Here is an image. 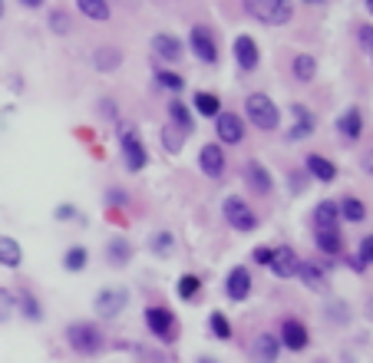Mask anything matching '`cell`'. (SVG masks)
Listing matches in <instances>:
<instances>
[{
  "instance_id": "obj_30",
  "label": "cell",
  "mask_w": 373,
  "mask_h": 363,
  "mask_svg": "<svg viewBox=\"0 0 373 363\" xmlns=\"http://www.w3.org/2000/svg\"><path fill=\"white\" fill-rule=\"evenodd\" d=\"M195 113L205 116V119H215L222 113V99L215 93H195Z\"/></svg>"
},
{
  "instance_id": "obj_34",
  "label": "cell",
  "mask_w": 373,
  "mask_h": 363,
  "mask_svg": "<svg viewBox=\"0 0 373 363\" xmlns=\"http://www.w3.org/2000/svg\"><path fill=\"white\" fill-rule=\"evenodd\" d=\"M156 83L165 86L169 93H182L185 89V79L179 76V73H172V69H162V66H156Z\"/></svg>"
},
{
  "instance_id": "obj_50",
  "label": "cell",
  "mask_w": 373,
  "mask_h": 363,
  "mask_svg": "<svg viewBox=\"0 0 373 363\" xmlns=\"http://www.w3.org/2000/svg\"><path fill=\"white\" fill-rule=\"evenodd\" d=\"M0 17H4V0H0Z\"/></svg>"
},
{
  "instance_id": "obj_12",
  "label": "cell",
  "mask_w": 373,
  "mask_h": 363,
  "mask_svg": "<svg viewBox=\"0 0 373 363\" xmlns=\"http://www.w3.org/2000/svg\"><path fill=\"white\" fill-rule=\"evenodd\" d=\"M281 344L287 347V350H294V354H301V350H307V344H311V334H307V327H304L301 320L287 317L284 324H281Z\"/></svg>"
},
{
  "instance_id": "obj_16",
  "label": "cell",
  "mask_w": 373,
  "mask_h": 363,
  "mask_svg": "<svg viewBox=\"0 0 373 363\" xmlns=\"http://www.w3.org/2000/svg\"><path fill=\"white\" fill-rule=\"evenodd\" d=\"M152 53H156L162 63H179L182 44H179V36H172V34H156L152 36Z\"/></svg>"
},
{
  "instance_id": "obj_49",
  "label": "cell",
  "mask_w": 373,
  "mask_h": 363,
  "mask_svg": "<svg viewBox=\"0 0 373 363\" xmlns=\"http://www.w3.org/2000/svg\"><path fill=\"white\" fill-rule=\"evenodd\" d=\"M364 4H367V10H370V14H373V0H364Z\"/></svg>"
},
{
  "instance_id": "obj_14",
  "label": "cell",
  "mask_w": 373,
  "mask_h": 363,
  "mask_svg": "<svg viewBox=\"0 0 373 363\" xmlns=\"http://www.w3.org/2000/svg\"><path fill=\"white\" fill-rule=\"evenodd\" d=\"M242 172H244V182L252 185V192H258V195H271V192H274V179H271V172L261 162H254V159L244 162Z\"/></svg>"
},
{
  "instance_id": "obj_10",
  "label": "cell",
  "mask_w": 373,
  "mask_h": 363,
  "mask_svg": "<svg viewBox=\"0 0 373 363\" xmlns=\"http://www.w3.org/2000/svg\"><path fill=\"white\" fill-rule=\"evenodd\" d=\"M225 165H228L225 149L218 146V142L202 146V152H199V169H202V175H209V179H222V175H225Z\"/></svg>"
},
{
  "instance_id": "obj_8",
  "label": "cell",
  "mask_w": 373,
  "mask_h": 363,
  "mask_svg": "<svg viewBox=\"0 0 373 363\" xmlns=\"http://www.w3.org/2000/svg\"><path fill=\"white\" fill-rule=\"evenodd\" d=\"M189 46L202 63H209V66H215L218 63V44H215V36H212L209 26H192Z\"/></svg>"
},
{
  "instance_id": "obj_40",
  "label": "cell",
  "mask_w": 373,
  "mask_h": 363,
  "mask_svg": "<svg viewBox=\"0 0 373 363\" xmlns=\"http://www.w3.org/2000/svg\"><path fill=\"white\" fill-rule=\"evenodd\" d=\"M152 251H156V254H169V251H172V234L169 232L152 234Z\"/></svg>"
},
{
  "instance_id": "obj_6",
  "label": "cell",
  "mask_w": 373,
  "mask_h": 363,
  "mask_svg": "<svg viewBox=\"0 0 373 363\" xmlns=\"http://www.w3.org/2000/svg\"><path fill=\"white\" fill-rule=\"evenodd\" d=\"M119 146H122V159H126V169H129V172H142L149 165V152H146V146H142V139L136 129H126V126H122Z\"/></svg>"
},
{
  "instance_id": "obj_45",
  "label": "cell",
  "mask_w": 373,
  "mask_h": 363,
  "mask_svg": "<svg viewBox=\"0 0 373 363\" xmlns=\"http://www.w3.org/2000/svg\"><path fill=\"white\" fill-rule=\"evenodd\" d=\"M287 182H291V192H304V175L291 172V179H287Z\"/></svg>"
},
{
  "instance_id": "obj_26",
  "label": "cell",
  "mask_w": 373,
  "mask_h": 363,
  "mask_svg": "<svg viewBox=\"0 0 373 363\" xmlns=\"http://www.w3.org/2000/svg\"><path fill=\"white\" fill-rule=\"evenodd\" d=\"M337 208H340V218H347L350 225H360V222L367 218V205L357 199V195H347V199L340 202Z\"/></svg>"
},
{
  "instance_id": "obj_23",
  "label": "cell",
  "mask_w": 373,
  "mask_h": 363,
  "mask_svg": "<svg viewBox=\"0 0 373 363\" xmlns=\"http://www.w3.org/2000/svg\"><path fill=\"white\" fill-rule=\"evenodd\" d=\"M291 73H294L297 83H311L317 76V60H314L311 53H297L294 63H291Z\"/></svg>"
},
{
  "instance_id": "obj_37",
  "label": "cell",
  "mask_w": 373,
  "mask_h": 363,
  "mask_svg": "<svg viewBox=\"0 0 373 363\" xmlns=\"http://www.w3.org/2000/svg\"><path fill=\"white\" fill-rule=\"evenodd\" d=\"M17 304H20V311H24L26 320H40V317H44V311H40V304H36L34 294H24Z\"/></svg>"
},
{
  "instance_id": "obj_48",
  "label": "cell",
  "mask_w": 373,
  "mask_h": 363,
  "mask_svg": "<svg viewBox=\"0 0 373 363\" xmlns=\"http://www.w3.org/2000/svg\"><path fill=\"white\" fill-rule=\"evenodd\" d=\"M199 363H215V360H212V357H199Z\"/></svg>"
},
{
  "instance_id": "obj_9",
  "label": "cell",
  "mask_w": 373,
  "mask_h": 363,
  "mask_svg": "<svg viewBox=\"0 0 373 363\" xmlns=\"http://www.w3.org/2000/svg\"><path fill=\"white\" fill-rule=\"evenodd\" d=\"M232 50H234V63H238V69H242V73H254V69H258L261 50H258V44H254V36H248V34L234 36Z\"/></svg>"
},
{
  "instance_id": "obj_18",
  "label": "cell",
  "mask_w": 373,
  "mask_h": 363,
  "mask_svg": "<svg viewBox=\"0 0 373 363\" xmlns=\"http://www.w3.org/2000/svg\"><path fill=\"white\" fill-rule=\"evenodd\" d=\"M297 277H301L304 287H311V291H324V287H327V271H324L317 261H301V264H297Z\"/></svg>"
},
{
  "instance_id": "obj_2",
  "label": "cell",
  "mask_w": 373,
  "mask_h": 363,
  "mask_svg": "<svg viewBox=\"0 0 373 363\" xmlns=\"http://www.w3.org/2000/svg\"><path fill=\"white\" fill-rule=\"evenodd\" d=\"M244 116H248L252 126L254 129H261V132H274L281 126V109L268 93H252L248 96V99H244Z\"/></svg>"
},
{
  "instance_id": "obj_42",
  "label": "cell",
  "mask_w": 373,
  "mask_h": 363,
  "mask_svg": "<svg viewBox=\"0 0 373 363\" xmlns=\"http://www.w3.org/2000/svg\"><path fill=\"white\" fill-rule=\"evenodd\" d=\"M271 251H274V248H268V244L254 248V264H268V261H271Z\"/></svg>"
},
{
  "instance_id": "obj_21",
  "label": "cell",
  "mask_w": 373,
  "mask_h": 363,
  "mask_svg": "<svg viewBox=\"0 0 373 363\" xmlns=\"http://www.w3.org/2000/svg\"><path fill=\"white\" fill-rule=\"evenodd\" d=\"M304 165H307V175H311V179H317V182H334V179H337V165L330 162L327 156H317V152H311Z\"/></svg>"
},
{
  "instance_id": "obj_39",
  "label": "cell",
  "mask_w": 373,
  "mask_h": 363,
  "mask_svg": "<svg viewBox=\"0 0 373 363\" xmlns=\"http://www.w3.org/2000/svg\"><path fill=\"white\" fill-rule=\"evenodd\" d=\"M50 30H53V34H60V36H66V34H70V17H66L63 10L50 14Z\"/></svg>"
},
{
  "instance_id": "obj_19",
  "label": "cell",
  "mask_w": 373,
  "mask_h": 363,
  "mask_svg": "<svg viewBox=\"0 0 373 363\" xmlns=\"http://www.w3.org/2000/svg\"><path fill=\"white\" fill-rule=\"evenodd\" d=\"M337 132L344 139H350V142L364 136V116H360V109H354V106H350V109H344V113H340V119H337Z\"/></svg>"
},
{
  "instance_id": "obj_4",
  "label": "cell",
  "mask_w": 373,
  "mask_h": 363,
  "mask_svg": "<svg viewBox=\"0 0 373 363\" xmlns=\"http://www.w3.org/2000/svg\"><path fill=\"white\" fill-rule=\"evenodd\" d=\"M222 215H225V222L234 228V232H254V228L261 225L258 215H254V208L248 205V202L242 199V195H228L225 205H222Z\"/></svg>"
},
{
  "instance_id": "obj_25",
  "label": "cell",
  "mask_w": 373,
  "mask_h": 363,
  "mask_svg": "<svg viewBox=\"0 0 373 363\" xmlns=\"http://www.w3.org/2000/svg\"><path fill=\"white\" fill-rule=\"evenodd\" d=\"M317 248L324 251V254H340L344 251V238H340V228H317Z\"/></svg>"
},
{
  "instance_id": "obj_24",
  "label": "cell",
  "mask_w": 373,
  "mask_h": 363,
  "mask_svg": "<svg viewBox=\"0 0 373 363\" xmlns=\"http://www.w3.org/2000/svg\"><path fill=\"white\" fill-rule=\"evenodd\" d=\"M314 222H317V228H337V225H340V208H337V202L324 199L321 205L314 208Z\"/></svg>"
},
{
  "instance_id": "obj_43",
  "label": "cell",
  "mask_w": 373,
  "mask_h": 363,
  "mask_svg": "<svg viewBox=\"0 0 373 363\" xmlns=\"http://www.w3.org/2000/svg\"><path fill=\"white\" fill-rule=\"evenodd\" d=\"M360 46L373 50V26H360Z\"/></svg>"
},
{
  "instance_id": "obj_20",
  "label": "cell",
  "mask_w": 373,
  "mask_h": 363,
  "mask_svg": "<svg viewBox=\"0 0 373 363\" xmlns=\"http://www.w3.org/2000/svg\"><path fill=\"white\" fill-rule=\"evenodd\" d=\"M281 354V340L274 334H258L254 337V360L258 363H278Z\"/></svg>"
},
{
  "instance_id": "obj_3",
  "label": "cell",
  "mask_w": 373,
  "mask_h": 363,
  "mask_svg": "<svg viewBox=\"0 0 373 363\" xmlns=\"http://www.w3.org/2000/svg\"><path fill=\"white\" fill-rule=\"evenodd\" d=\"M244 10L264 26H284L294 17L291 0H244Z\"/></svg>"
},
{
  "instance_id": "obj_28",
  "label": "cell",
  "mask_w": 373,
  "mask_h": 363,
  "mask_svg": "<svg viewBox=\"0 0 373 363\" xmlns=\"http://www.w3.org/2000/svg\"><path fill=\"white\" fill-rule=\"evenodd\" d=\"M20 261H24V248L14 238H0V264L4 268H20Z\"/></svg>"
},
{
  "instance_id": "obj_51",
  "label": "cell",
  "mask_w": 373,
  "mask_h": 363,
  "mask_svg": "<svg viewBox=\"0 0 373 363\" xmlns=\"http://www.w3.org/2000/svg\"><path fill=\"white\" fill-rule=\"evenodd\" d=\"M307 4H317V0H307Z\"/></svg>"
},
{
  "instance_id": "obj_31",
  "label": "cell",
  "mask_w": 373,
  "mask_h": 363,
  "mask_svg": "<svg viewBox=\"0 0 373 363\" xmlns=\"http://www.w3.org/2000/svg\"><path fill=\"white\" fill-rule=\"evenodd\" d=\"M129 258H132V244H129V242H122V238L109 242V248H106V261H109V264L122 268V264H126Z\"/></svg>"
},
{
  "instance_id": "obj_27",
  "label": "cell",
  "mask_w": 373,
  "mask_h": 363,
  "mask_svg": "<svg viewBox=\"0 0 373 363\" xmlns=\"http://www.w3.org/2000/svg\"><path fill=\"white\" fill-rule=\"evenodd\" d=\"M169 116H172V126H179V129L189 136L192 129H195V119H192V113H189V106L182 103V99H172L169 103Z\"/></svg>"
},
{
  "instance_id": "obj_44",
  "label": "cell",
  "mask_w": 373,
  "mask_h": 363,
  "mask_svg": "<svg viewBox=\"0 0 373 363\" xmlns=\"http://www.w3.org/2000/svg\"><path fill=\"white\" fill-rule=\"evenodd\" d=\"M56 218H60V222H66V218H76V208H73V205H60V208H56Z\"/></svg>"
},
{
  "instance_id": "obj_22",
  "label": "cell",
  "mask_w": 373,
  "mask_h": 363,
  "mask_svg": "<svg viewBox=\"0 0 373 363\" xmlns=\"http://www.w3.org/2000/svg\"><path fill=\"white\" fill-rule=\"evenodd\" d=\"M79 14L86 20H93V24H106V20L113 17V10H109V4L106 0H76Z\"/></svg>"
},
{
  "instance_id": "obj_38",
  "label": "cell",
  "mask_w": 373,
  "mask_h": 363,
  "mask_svg": "<svg viewBox=\"0 0 373 363\" xmlns=\"http://www.w3.org/2000/svg\"><path fill=\"white\" fill-rule=\"evenodd\" d=\"M14 314H17V301H14V294H10V291H4V287H0V324H4V320H10Z\"/></svg>"
},
{
  "instance_id": "obj_17",
  "label": "cell",
  "mask_w": 373,
  "mask_h": 363,
  "mask_svg": "<svg viewBox=\"0 0 373 363\" xmlns=\"http://www.w3.org/2000/svg\"><path fill=\"white\" fill-rule=\"evenodd\" d=\"M225 291H228V297H232L234 304L248 301V294H252V274H248L244 268H234L232 274H228V281H225Z\"/></svg>"
},
{
  "instance_id": "obj_29",
  "label": "cell",
  "mask_w": 373,
  "mask_h": 363,
  "mask_svg": "<svg viewBox=\"0 0 373 363\" xmlns=\"http://www.w3.org/2000/svg\"><path fill=\"white\" fill-rule=\"evenodd\" d=\"M159 139H162V146L165 152H182V142H185V132L179 129V126H172V122H165L162 129H159Z\"/></svg>"
},
{
  "instance_id": "obj_13",
  "label": "cell",
  "mask_w": 373,
  "mask_h": 363,
  "mask_svg": "<svg viewBox=\"0 0 373 363\" xmlns=\"http://www.w3.org/2000/svg\"><path fill=\"white\" fill-rule=\"evenodd\" d=\"M129 294L122 291V287H103L99 294H96V314L99 317H116V314L126 307Z\"/></svg>"
},
{
  "instance_id": "obj_7",
  "label": "cell",
  "mask_w": 373,
  "mask_h": 363,
  "mask_svg": "<svg viewBox=\"0 0 373 363\" xmlns=\"http://www.w3.org/2000/svg\"><path fill=\"white\" fill-rule=\"evenodd\" d=\"M215 136L225 146H242L244 142V119L238 113H218L215 116Z\"/></svg>"
},
{
  "instance_id": "obj_47",
  "label": "cell",
  "mask_w": 373,
  "mask_h": 363,
  "mask_svg": "<svg viewBox=\"0 0 373 363\" xmlns=\"http://www.w3.org/2000/svg\"><path fill=\"white\" fill-rule=\"evenodd\" d=\"M24 7H30V10H36V7H44V0H20Z\"/></svg>"
},
{
  "instance_id": "obj_41",
  "label": "cell",
  "mask_w": 373,
  "mask_h": 363,
  "mask_svg": "<svg viewBox=\"0 0 373 363\" xmlns=\"http://www.w3.org/2000/svg\"><path fill=\"white\" fill-rule=\"evenodd\" d=\"M357 261H360V264H373V234H367L364 242H360V254H357Z\"/></svg>"
},
{
  "instance_id": "obj_36",
  "label": "cell",
  "mask_w": 373,
  "mask_h": 363,
  "mask_svg": "<svg viewBox=\"0 0 373 363\" xmlns=\"http://www.w3.org/2000/svg\"><path fill=\"white\" fill-rule=\"evenodd\" d=\"M209 327H212V334H215L218 340H228V337H232V324H228V317H225L222 311H215V314L209 317Z\"/></svg>"
},
{
  "instance_id": "obj_1",
  "label": "cell",
  "mask_w": 373,
  "mask_h": 363,
  "mask_svg": "<svg viewBox=\"0 0 373 363\" xmlns=\"http://www.w3.org/2000/svg\"><path fill=\"white\" fill-rule=\"evenodd\" d=\"M66 344H70V350L73 354H79V357H99L106 350L103 330L96 327V324H89V320H83V324H70V327H66Z\"/></svg>"
},
{
  "instance_id": "obj_11",
  "label": "cell",
  "mask_w": 373,
  "mask_h": 363,
  "mask_svg": "<svg viewBox=\"0 0 373 363\" xmlns=\"http://www.w3.org/2000/svg\"><path fill=\"white\" fill-rule=\"evenodd\" d=\"M297 264H301V258L294 254V248H284V244H278V248L271 251L268 268L274 271V277H281V281H287V277H297Z\"/></svg>"
},
{
  "instance_id": "obj_33",
  "label": "cell",
  "mask_w": 373,
  "mask_h": 363,
  "mask_svg": "<svg viewBox=\"0 0 373 363\" xmlns=\"http://www.w3.org/2000/svg\"><path fill=\"white\" fill-rule=\"evenodd\" d=\"M96 69H99V73H106V69H116L122 63V53L119 50H109V46H99V50H96Z\"/></svg>"
},
{
  "instance_id": "obj_5",
  "label": "cell",
  "mask_w": 373,
  "mask_h": 363,
  "mask_svg": "<svg viewBox=\"0 0 373 363\" xmlns=\"http://www.w3.org/2000/svg\"><path fill=\"white\" fill-rule=\"evenodd\" d=\"M146 327L152 337H159L162 344H172L179 337V320L169 307H149L146 311Z\"/></svg>"
},
{
  "instance_id": "obj_32",
  "label": "cell",
  "mask_w": 373,
  "mask_h": 363,
  "mask_svg": "<svg viewBox=\"0 0 373 363\" xmlns=\"http://www.w3.org/2000/svg\"><path fill=\"white\" fill-rule=\"evenodd\" d=\"M63 264H66V271H83L89 264V251L83 248V244H73V248H66V254H63Z\"/></svg>"
},
{
  "instance_id": "obj_46",
  "label": "cell",
  "mask_w": 373,
  "mask_h": 363,
  "mask_svg": "<svg viewBox=\"0 0 373 363\" xmlns=\"http://www.w3.org/2000/svg\"><path fill=\"white\" fill-rule=\"evenodd\" d=\"M364 172H370V175H373V149L364 156Z\"/></svg>"
},
{
  "instance_id": "obj_15",
  "label": "cell",
  "mask_w": 373,
  "mask_h": 363,
  "mask_svg": "<svg viewBox=\"0 0 373 363\" xmlns=\"http://www.w3.org/2000/svg\"><path fill=\"white\" fill-rule=\"evenodd\" d=\"M291 113H294V126L287 129V142H301V139H307L314 132L317 119H314V113L304 103H294L291 106Z\"/></svg>"
},
{
  "instance_id": "obj_35",
  "label": "cell",
  "mask_w": 373,
  "mask_h": 363,
  "mask_svg": "<svg viewBox=\"0 0 373 363\" xmlns=\"http://www.w3.org/2000/svg\"><path fill=\"white\" fill-rule=\"evenodd\" d=\"M175 291H179V297H182V301H192V297L202 291V277L199 274H185L182 281H179V287H175Z\"/></svg>"
}]
</instances>
